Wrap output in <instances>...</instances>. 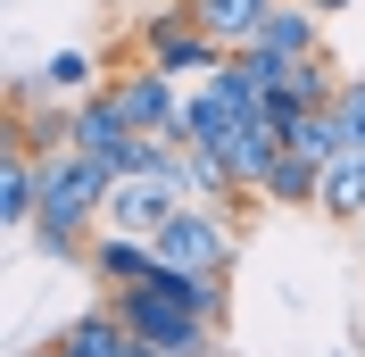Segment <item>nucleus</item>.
I'll return each mask as SVG.
<instances>
[{"instance_id": "obj_1", "label": "nucleus", "mask_w": 365, "mask_h": 357, "mask_svg": "<svg viewBox=\"0 0 365 357\" xmlns=\"http://www.w3.org/2000/svg\"><path fill=\"white\" fill-rule=\"evenodd\" d=\"M42 166V216H34V241L50 249V258H75L83 266V249H91V224H108V166L91 150H50V158H34Z\"/></svg>"}, {"instance_id": "obj_2", "label": "nucleus", "mask_w": 365, "mask_h": 357, "mask_svg": "<svg viewBox=\"0 0 365 357\" xmlns=\"http://www.w3.org/2000/svg\"><path fill=\"white\" fill-rule=\"evenodd\" d=\"M116 316H125V333L150 341L158 357H216V341H225V324L200 308H182V299H166L158 283H133V291H108Z\"/></svg>"}, {"instance_id": "obj_3", "label": "nucleus", "mask_w": 365, "mask_h": 357, "mask_svg": "<svg viewBox=\"0 0 365 357\" xmlns=\"http://www.w3.org/2000/svg\"><path fill=\"white\" fill-rule=\"evenodd\" d=\"M150 241H158V266H191V274H232V249H241L225 208H207V200H182Z\"/></svg>"}, {"instance_id": "obj_4", "label": "nucleus", "mask_w": 365, "mask_h": 357, "mask_svg": "<svg viewBox=\"0 0 365 357\" xmlns=\"http://www.w3.org/2000/svg\"><path fill=\"white\" fill-rule=\"evenodd\" d=\"M141 59H150V67H166V75L182 84V75H216L232 50L175 0V9H150V17H141Z\"/></svg>"}, {"instance_id": "obj_5", "label": "nucleus", "mask_w": 365, "mask_h": 357, "mask_svg": "<svg viewBox=\"0 0 365 357\" xmlns=\"http://www.w3.org/2000/svg\"><path fill=\"white\" fill-rule=\"evenodd\" d=\"M182 200H191V191H182V150H175V158H158V166H141V175H116L108 183V224H125V233H158Z\"/></svg>"}, {"instance_id": "obj_6", "label": "nucleus", "mask_w": 365, "mask_h": 357, "mask_svg": "<svg viewBox=\"0 0 365 357\" xmlns=\"http://www.w3.org/2000/svg\"><path fill=\"white\" fill-rule=\"evenodd\" d=\"M83 274H91L100 291H133V283H150V274H158V241H150V233H125V224H108V233H91Z\"/></svg>"}, {"instance_id": "obj_7", "label": "nucleus", "mask_w": 365, "mask_h": 357, "mask_svg": "<svg viewBox=\"0 0 365 357\" xmlns=\"http://www.w3.org/2000/svg\"><path fill=\"white\" fill-rule=\"evenodd\" d=\"M116 100H125V116H133L141 134H175L182 141V84L166 67L141 59V75H116Z\"/></svg>"}, {"instance_id": "obj_8", "label": "nucleus", "mask_w": 365, "mask_h": 357, "mask_svg": "<svg viewBox=\"0 0 365 357\" xmlns=\"http://www.w3.org/2000/svg\"><path fill=\"white\" fill-rule=\"evenodd\" d=\"M257 50H274V59H316L324 50V17L307 0H274L266 25H257Z\"/></svg>"}, {"instance_id": "obj_9", "label": "nucleus", "mask_w": 365, "mask_h": 357, "mask_svg": "<svg viewBox=\"0 0 365 357\" xmlns=\"http://www.w3.org/2000/svg\"><path fill=\"white\" fill-rule=\"evenodd\" d=\"M257 200H266V208H324V158L282 150L266 166V183H257Z\"/></svg>"}, {"instance_id": "obj_10", "label": "nucleus", "mask_w": 365, "mask_h": 357, "mask_svg": "<svg viewBox=\"0 0 365 357\" xmlns=\"http://www.w3.org/2000/svg\"><path fill=\"white\" fill-rule=\"evenodd\" d=\"M91 75H100V67H91L83 50H50L34 75H17V84H9V100H17V91H42V100H67V109H75V100H91V91H100Z\"/></svg>"}, {"instance_id": "obj_11", "label": "nucleus", "mask_w": 365, "mask_h": 357, "mask_svg": "<svg viewBox=\"0 0 365 357\" xmlns=\"http://www.w3.org/2000/svg\"><path fill=\"white\" fill-rule=\"evenodd\" d=\"M232 125H241V109H232V100L207 84V75L182 91V141H191V150H225V141H232Z\"/></svg>"}, {"instance_id": "obj_12", "label": "nucleus", "mask_w": 365, "mask_h": 357, "mask_svg": "<svg viewBox=\"0 0 365 357\" xmlns=\"http://www.w3.org/2000/svg\"><path fill=\"white\" fill-rule=\"evenodd\" d=\"M125 341H133V333H125V316H116V299H100V308H83V316L67 324V333L50 341V357H116Z\"/></svg>"}, {"instance_id": "obj_13", "label": "nucleus", "mask_w": 365, "mask_h": 357, "mask_svg": "<svg viewBox=\"0 0 365 357\" xmlns=\"http://www.w3.org/2000/svg\"><path fill=\"white\" fill-rule=\"evenodd\" d=\"M282 141L307 150V158H324V166H332L341 150H357V141H349V116L332 109V100H324V109H291V116H282Z\"/></svg>"}, {"instance_id": "obj_14", "label": "nucleus", "mask_w": 365, "mask_h": 357, "mask_svg": "<svg viewBox=\"0 0 365 357\" xmlns=\"http://www.w3.org/2000/svg\"><path fill=\"white\" fill-rule=\"evenodd\" d=\"M42 216V166H34V150H17L9 141V158H0V224H34Z\"/></svg>"}, {"instance_id": "obj_15", "label": "nucleus", "mask_w": 365, "mask_h": 357, "mask_svg": "<svg viewBox=\"0 0 365 357\" xmlns=\"http://www.w3.org/2000/svg\"><path fill=\"white\" fill-rule=\"evenodd\" d=\"M182 9H191V17H200V25H207V34H216L225 50H250L274 0H182Z\"/></svg>"}, {"instance_id": "obj_16", "label": "nucleus", "mask_w": 365, "mask_h": 357, "mask_svg": "<svg viewBox=\"0 0 365 357\" xmlns=\"http://www.w3.org/2000/svg\"><path fill=\"white\" fill-rule=\"evenodd\" d=\"M324 216L332 224H365V150H341L324 166Z\"/></svg>"}, {"instance_id": "obj_17", "label": "nucleus", "mask_w": 365, "mask_h": 357, "mask_svg": "<svg viewBox=\"0 0 365 357\" xmlns=\"http://www.w3.org/2000/svg\"><path fill=\"white\" fill-rule=\"evenodd\" d=\"M341 84H349V75H341V67H332V59L316 50V59H291V75H282L274 91H291V100H307V109H324V100H341Z\"/></svg>"}, {"instance_id": "obj_18", "label": "nucleus", "mask_w": 365, "mask_h": 357, "mask_svg": "<svg viewBox=\"0 0 365 357\" xmlns=\"http://www.w3.org/2000/svg\"><path fill=\"white\" fill-rule=\"evenodd\" d=\"M332 109L349 116V141H357V150H365V75H349V84H341V100H332Z\"/></svg>"}, {"instance_id": "obj_19", "label": "nucleus", "mask_w": 365, "mask_h": 357, "mask_svg": "<svg viewBox=\"0 0 365 357\" xmlns=\"http://www.w3.org/2000/svg\"><path fill=\"white\" fill-rule=\"evenodd\" d=\"M307 9H316V17H341V9H357V0H307Z\"/></svg>"}, {"instance_id": "obj_20", "label": "nucleus", "mask_w": 365, "mask_h": 357, "mask_svg": "<svg viewBox=\"0 0 365 357\" xmlns=\"http://www.w3.org/2000/svg\"><path fill=\"white\" fill-rule=\"evenodd\" d=\"M116 357H158V349H150V341H125V349H116Z\"/></svg>"}, {"instance_id": "obj_21", "label": "nucleus", "mask_w": 365, "mask_h": 357, "mask_svg": "<svg viewBox=\"0 0 365 357\" xmlns=\"http://www.w3.org/2000/svg\"><path fill=\"white\" fill-rule=\"evenodd\" d=\"M17 357H50V349H17Z\"/></svg>"}, {"instance_id": "obj_22", "label": "nucleus", "mask_w": 365, "mask_h": 357, "mask_svg": "<svg viewBox=\"0 0 365 357\" xmlns=\"http://www.w3.org/2000/svg\"><path fill=\"white\" fill-rule=\"evenodd\" d=\"M357 233H365V224H357Z\"/></svg>"}]
</instances>
